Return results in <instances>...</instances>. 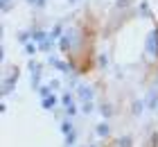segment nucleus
<instances>
[{"mask_svg":"<svg viewBox=\"0 0 158 147\" xmlns=\"http://www.w3.org/2000/svg\"><path fill=\"white\" fill-rule=\"evenodd\" d=\"M36 50H39V48L34 45V43H25V52H27V54H36Z\"/></svg>","mask_w":158,"mask_h":147,"instance_id":"nucleus-20","label":"nucleus"},{"mask_svg":"<svg viewBox=\"0 0 158 147\" xmlns=\"http://www.w3.org/2000/svg\"><path fill=\"white\" fill-rule=\"evenodd\" d=\"M27 2H30V5H34V7H39V9H41V7H45V2H48V0H27Z\"/></svg>","mask_w":158,"mask_h":147,"instance_id":"nucleus-22","label":"nucleus"},{"mask_svg":"<svg viewBox=\"0 0 158 147\" xmlns=\"http://www.w3.org/2000/svg\"><path fill=\"white\" fill-rule=\"evenodd\" d=\"M129 5V0H118V7H127Z\"/></svg>","mask_w":158,"mask_h":147,"instance_id":"nucleus-26","label":"nucleus"},{"mask_svg":"<svg viewBox=\"0 0 158 147\" xmlns=\"http://www.w3.org/2000/svg\"><path fill=\"white\" fill-rule=\"evenodd\" d=\"M93 88L90 86H86V84H79L77 86V97L81 100V102H93Z\"/></svg>","mask_w":158,"mask_h":147,"instance_id":"nucleus-2","label":"nucleus"},{"mask_svg":"<svg viewBox=\"0 0 158 147\" xmlns=\"http://www.w3.org/2000/svg\"><path fill=\"white\" fill-rule=\"evenodd\" d=\"M61 104H63V106H73V104H75V102H73V95H70V93H63V95H61Z\"/></svg>","mask_w":158,"mask_h":147,"instance_id":"nucleus-13","label":"nucleus"},{"mask_svg":"<svg viewBox=\"0 0 158 147\" xmlns=\"http://www.w3.org/2000/svg\"><path fill=\"white\" fill-rule=\"evenodd\" d=\"M61 36H63V27H61V23H56L54 27H52V32H50V39H61Z\"/></svg>","mask_w":158,"mask_h":147,"instance_id":"nucleus-9","label":"nucleus"},{"mask_svg":"<svg viewBox=\"0 0 158 147\" xmlns=\"http://www.w3.org/2000/svg\"><path fill=\"white\" fill-rule=\"evenodd\" d=\"M138 9H140L142 16H149V5H147V0H142V2L138 5Z\"/></svg>","mask_w":158,"mask_h":147,"instance_id":"nucleus-17","label":"nucleus"},{"mask_svg":"<svg viewBox=\"0 0 158 147\" xmlns=\"http://www.w3.org/2000/svg\"><path fill=\"white\" fill-rule=\"evenodd\" d=\"M75 141H77V131H70V134L66 136V145L68 147H75Z\"/></svg>","mask_w":158,"mask_h":147,"instance_id":"nucleus-15","label":"nucleus"},{"mask_svg":"<svg viewBox=\"0 0 158 147\" xmlns=\"http://www.w3.org/2000/svg\"><path fill=\"white\" fill-rule=\"evenodd\" d=\"M48 63H50V66H54V68H59L61 72H66V75H70V72H73V66H68V63L59 61L56 57H48Z\"/></svg>","mask_w":158,"mask_h":147,"instance_id":"nucleus-4","label":"nucleus"},{"mask_svg":"<svg viewBox=\"0 0 158 147\" xmlns=\"http://www.w3.org/2000/svg\"><path fill=\"white\" fill-rule=\"evenodd\" d=\"M99 113H102L104 118H111L113 115V106L111 104H102V106H99Z\"/></svg>","mask_w":158,"mask_h":147,"instance_id":"nucleus-11","label":"nucleus"},{"mask_svg":"<svg viewBox=\"0 0 158 147\" xmlns=\"http://www.w3.org/2000/svg\"><path fill=\"white\" fill-rule=\"evenodd\" d=\"M18 77H20V75H18V70H14L11 75L5 79V82H2V95H9V93H11V88L16 86V82H18Z\"/></svg>","mask_w":158,"mask_h":147,"instance_id":"nucleus-3","label":"nucleus"},{"mask_svg":"<svg viewBox=\"0 0 158 147\" xmlns=\"http://www.w3.org/2000/svg\"><path fill=\"white\" fill-rule=\"evenodd\" d=\"M56 102H59V100H56V95L52 93V95H48V97H43V100H41V106H43V109H48V111H54Z\"/></svg>","mask_w":158,"mask_h":147,"instance_id":"nucleus-6","label":"nucleus"},{"mask_svg":"<svg viewBox=\"0 0 158 147\" xmlns=\"http://www.w3.org/2000/svg\"><path fill=\"white\" fill-rule=\"evenodd\" d=\"M48 36H50V34H45L43 29H32V41H36V43H43Z\"/></svg>","mask_w":158,"mask_h":147,"instance_id":"nucleus-8","label":"nucleus"},{"mask_svg":"<svg viewBox=\"0 0 158 147\" xmlns=\"http://www.w3.org/2000/svg\"><path fill=\"white\" fill-rule=\"evenodd\" d=\"M145 104H147V109H152V111H156V109H158V91H156V88H152V91L147 93Z\"/></svg>","mask_w":158,"mask_h":147,"instance_id":"nucleus-5","label":"nucleus"},{"mask_svg":"<svg viewBox=\"0 0 158 147\" xmlns=\"http://www.w3.org/2000/svg\"><path fill=\"white\" fill-rule=\"evenodd\" d=\"M30 39H32V32H20L18 34V41L20 43H30Z\"/></svg>","mask_w":158,"mask_h":147,"instance_id":"nucleus-18","label":"nucleus"},{"mask_svg":"<svg viewBox=\"0 0 158 147\" xmlns=\"http://www.w3.org/2000/svg\"><path fill=\"white\" fill-rule=\"evenodd\" d=\"M50 88H59V79H52V82H50Z\"/></svg>","mask_w":158,"mask_h":147,"instance_id":"nucleus-25","label":"nucleus"},{"mask_svg":"<svg viewBox=\"0 0 158 147\" xmlns=\"http://www.w3.org/2000/svg\"><path fill=\"white\" fill-rule=\"evenodd\" d=\"M145 106H147V104H145V100H135V102H133V113H135V115H140Z\"/></svg>","mask_w":158,"mask_h":147,"instance_id":"nucleus-10","label":"nucleus"},{"mask_svg":"<svg viewBox=\"0 0 158 147\" xmlns=\"http://www.w3.org/2000/svg\"><path fill=\"white\" fill-rule=\"evenodd\" d=\"M39 50H43V52H50V50H52V39L48 36L43 43H39Z\"/></svg>","mask_w":158,"mask_h":147,"instance_id":"nucleus-12","label":"nucleus"},{"mask_svg":"<svg viewBox=\"0 0 158 147\" xmlns=\"http://www.w3.org/2000/svg\"><path fill=\"white\" fill-rule=\"evenodd\" d=\"M106 66H109V57L102 54V57H99V68H106Z\"/></svg>","mask_w":158,"mask_h":147,"instance_id":"nucleus-23","label":"nucleus"},{"mask_svg":"<svg viewBox=\"0 0 158 147\" xmlns=\"http://www.w3.org/2000/svg\"><path fill=\"white\" fill-rule=\"evenodd\" d=\"M11 7V0H2V11H7Z\"/></svg>","mask_w":158,"mask_h":147,"instance_id":"nucleus-24","label":"nucleus"},{"mask_svg":"<svg viewBox=\"0 0 158 147\" xmlns=\"http://www.w3.org/2000/svg\"><path fill=\"white\" fill-rule=\"evenodd\" d=\"M120 147H131V136H122L120 141H118Z\"/></svg>","mask_w":158,"mask_h":147,"instance_id":"nucleus-19","label":"nucleus"},{"mask_svg":"<svg viewBox=\"0 0 158 147\" xmlns=\"http://www.w3.org/2000/svg\"><path fill=\"white\" fill-rule=\"evenodd\" d=\"M95 134L99 136V138H106L111 134V127H109V122H99L97 124V129H95Z\"/></svg>","mask_w":158,"mask_h":147,"instance_id":"nucleus-7","label":"nucleus"},{"mask_svg":"<svg viewBox=\"0 0 158 147\" xmlns=\"http://www.w3.org/2000/svg\"><path fill=\"white\" fill-rule=\"evenodd\" d=\"M93 109H95V106H93V102H84V104H81V111L84 113H90Z\"/></svg>","mask_w":158,"mask_h":147,"instance_id":"nucleus-21","label":"nucleus"},{"mask_svg":"<svg viewBox=\"0 0 158 147\" xmlns=\"http://www.w3.org/2000/svg\"><path fill=\"white\" fill-rule=\"evenodd\" d=\"M61 131H63L66 136L70 134V131H75V129H73V122H70V120H63V122H61Z\"/></svg>","mask_w":158,"mask_h":147,"instance_id":"nucleus-14","label":"nucleus"},{"mask_svg":"<svg viewBox=\"0 0 158 147\" xmlns=\"http://www.w3.org/2000/svg\"><path fill=\"white\" fill-rule=\"evenodd\" d=\"M39 95H41V100L48 97V95H52V88H50V84H48V86H41V88H39Z\"/></svg>","mask_w":158,"mask_h":147,"instance_id":"nucleus-16","label":"nucleus"},{"mask_svg":"<svg viewBox=\"0 0 158 147\" xmlns=\"http://www.w3.org/2000/svg\"><path fill=\"white\" fill-rule=\"evenodd\" d=\"M88 147H97V145H88Z\"/></svg>","mask_w":158,"mask_h":147,"instance_id":"nucleus-27","label":"nucleus"},{"mask_svg":"<svg viewBox=\"0 0 158 147\" xmlns=\"http://www.w3.org/2000/svg\"><path fill=\"white\" fill-rule=\"evenodd\" d=\"M145 48H147V52L152 57H158V27L149 32L147 41H145Z\"/></svg>","mask_w":158,"mask_h":147,"instance_id":"nucleus-1","label":"nucleus"}]
</instances>
